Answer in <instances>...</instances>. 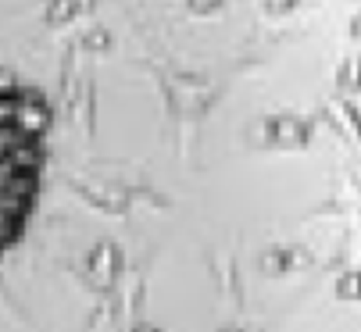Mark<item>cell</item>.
<instances>
[{
  "mask_svg": "<svg viewBox=\"0 0 361 332\" xmlns=\"http://www.w3.org/2000/svg\"><path fill=\"white\" fill-rule=\"evenodd\" d=\"M50 115L36 93L0 75V261L25 236L43 197Z\"/></svg>",
  "mask_w": 361,
  "mask_h": 332,
  "instance_id": "cell-1",
  "label": "cell"
}]
</instances>
